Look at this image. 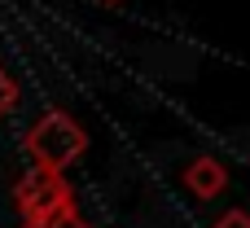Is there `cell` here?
<instances>
[{
    "label": "cell",
    "mask_w": 250,
    "mask_h": 228,
    "mask_svg": "<svg viewBox=\"0 0 250 228\" xmlns=\"http://www.w3.org/2000/svg\"><path fill=\"white\" fill-rule=\"evenodd\" d=\"M26 149H31L35 167L62 171L66 163H75V158L88 149V136H83V127H79L75 119H66V114H44V119L31 127Z\"/></svg>",
    "instance_id": "obj_1"
},
{
    "label": "cell",
    "mask_w": 250,
    "mask_h": 228,
    "mask_svg": "<svg viewBox=\"0 0 250 228\" xmlns=\"http://www.w3.org/2000/svg\"><path fill=\"white\" fill-rule=\"evenodd\" d=\"M13 202H18V211H22L26 224H44V220H57V215L70 211V189H66L62 171L35 167V171H26L22 185L13 189Z\"/></svg>",
    "instance_id": "obj_2"
},
{
    "label": "cell",
    "mask_w": 250,
    "mask_h": 228,
    "mask_svg": "<svg viewBox=\"0 0 250 228\" xmlns=\"http://www.w3.org/2000/svg\"><path fill=\"white\" fill-rule=\"evenodd\" d=\"M185 180H189V189H193V193H202V198H211V193H220V189H224V176H220V167H215V163H193V167L185 171Z\"/></svg>",
    "instance_id": "obj_3"
},
{
    "label": "cell",
    "mask_w": 250,
    "mask_h": 228,
    "mask_svg": "<svg viewBox=\"0 0 250 228\" xmlns=\"http://www.w3.org/2000/svg\"><path fill=\"white\" fill-rule=\"evenodd\" d=\"M13 105H18V88H13V79H9V75L0 70V119H4V114H9Z\"/></svg>",
    "instance_id": "obj_4"
},
{
    "label": "cell",
    "mask_w": 250,
    "mask_h": 228,
    "mask_svg": "<svg viewBox=\"0 0 250 228\" xmlns=\"http://www.w3.org/2000/svg\"><path fill=\"white\" fill-rule=\"evenodd\" d=\"M26 228H88L75 211H66V215H57V220H44V224H26Z\"/></svg>",
    "instance_id": "obj_5"
},
{
    "label": "cell",
    "mask_w": 250,
    "mask_h": 228,
    "mask_svg": "<svg viewBox=\"0 0 250 228\" xmlns=\"http://www.w3.org/2000/svg\"><path fill=\"white\" fill-rule=\"evenodd\" d=\"M215 228H250V224H246V215H242V211H229L224 220H215Z\"/></svg>",
    "instance_id": "obj_6"
}]
</instances>
